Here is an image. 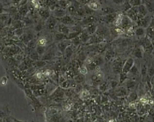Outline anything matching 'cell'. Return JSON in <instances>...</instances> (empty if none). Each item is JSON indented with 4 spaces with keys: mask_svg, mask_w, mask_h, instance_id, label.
Masks as SVG:
<instances>
[{
    "mask_svg": "<svg viewBox=\"0 0 154 122\" xmlns=\"http://www.w3.org/2000/svg\"><path fill=\"white\" fill-rule=\"evenodd\" d=\"M51 72L48 70H46L45 72V75L46 76H49L50 75H51Z\"/></svg>",
    "mask_w": 154,
    "mask_h": 122,
    "instance_id": "cell-16",
    "label": "cell"
},
{
    "mask_svg": "<svg viewBox=\"0 0 154 122\" xmlns=\"http://www.w3.org/2000/svg\"><path fill=\"white\" fill-rule=\"evenodd\" d=\"M135 55H137V56H138V55H141V54H142V52H141V49L139 48H137L136 49L135 51Z\"/></svg>",
    "mask_w": 154,
    "mask_h": 122,
    "instance_id": "cell-11",
    "label": "cell"
},
{
    "mask_svg": "<svg viewBox=\"0 0 154 122\" xmlns=\"http://www.w3.org/2000/svg\"><path fill=\"white\" fill-rule=\"evenodd\" d=\"M39 43L40 45L41 46H42L45 45V43H46V40H45V39L43 38L40 40L39 42Z\"/></svg>",
    "mask_w": 154,
    "mask_h": 122,
    "instance_id": "cell-10",
    "label": "cell"
},
{
    "mask_svg": "<svg viewBox=\"0 0 154 122\" xmlns=\"http://www.w3.org/2000/svg\"><path fill=\"white\" fill-rule=\"evenodd\" d=\"M16 1H18V0H15Z\"/></svg>",
    "mask_w": 154,
    "mask_h": 122,
    "instance_id": "cell-23",
    "label": "cell"
},
{
    "mask_svg": "<svg viewBox=\"0 0 154 122\" xmlns=\"http://www.w3.org/2000/svg\"><path fill=\"white\" fill-rule=\"evenodd\" d=\"M96 71H97V72H99L100 71V67L99 66H97V67H96Z\"/></svg>",
    "mask_w": 154,
    "mask_h": 122,
    "instance_id": "cell-17",
    "label": "cell"
},
{
    "mask_svg": "<svg viewBox=\"0 0 154 122\" xmlns=\"http://www.w3.org/2000/svg\"><path fill=\"white\" fill-rule=\"evenodd\" d=\"M151 43H152V46H153V49H154V39L153 40H151Z\"/></svg>",
    "mask_w": 154,
    "mask_h": 122,
    "instance_id": "cell-18",
    "label": "cell"
},
{
    "mask_svg": "<svg viewBox=\"0 0 154 122\" xmlns=\"http://www.w3.org/2000/svg\"><path fill=\"white\" fill-rule=\"evenodd\" d=\"M148 9L144 5L142 4L138 6V20L147 15Z\"/></svg>",
    "mask_w": 154,
    "mask_h": 122,
    "instance_id": "cell-4",
    "label": "cell"
},
{
    "mask_svg": "<svg viewBox=\"0 0 154 122\" xmlns=\"http://www.w3.org/2000/svg\"><path fill=\"white\" fill-rule=\"evenodd\" d=\"M92 62V59L91 58H88V59H87V60H86V62L88 64H90Z\"/></svg>",
    "mask_w": 154,
    "mask_h": 122,
    "instance_id": "cell-15",
    "label": "cell"
},
{
    "mask_svg": "<svg viewBox=\"0 0 154 122\" xmlns=\"http://www.w3.org/2000/svg\"><path fill=\"white\" fill-rule=\"evenodd\" d=\"M151 17L149 15H146L145 17L137 20L136 22L138 27H142L144 28H147L151 23Z\"/></svg>",
    "mask_w": 154,
    "mask_h": 122,
    "instance_id": "cell-2",
    "label": "cell"
},
{
    "mask_svg": "<svg viewBox=\"0 0 154 122\" xmlns=\"http://www.w3.org/2000/svg\"><path fill=\"white\" fill-rule=\"evenodd\" d=\"M149 104H154V101H153L152 100H150L149 101Z\"/></svg>",
    "mask_w": 154,
    "mask_h": 122,
    "instance_id": "cell-19",
    "label": "cell"
},
{
    "mask_svg": "<svg viewBox=\"0 0 154 122\" xmlns=\"http://www.w3.org/2000/svg\"><path fill=\"white\" fill-rule=\"evenodd\" d=\"M97 76L99 78H102L103 77V74L100 72H98L97 74Z\"/></svg>",
    "mask_w": 154,
    "mask_h": 122,
    "instance_id": "cell-14",
    "label": "cell"
},
{
    "mask_svg": "<svg viewBox=\"0 0 154 122\" xmlns=\"http://www.w3.org/2000/svg\"><path fill=\"white\" fill-rule=\"evenodd\" d=\"M2 6L0 5V13H1V12H2Z\"/></svg>",
    "mask_w": 154,
    "mask_h": 122,
    "instance_id": "cell-21",
    "label": "cell"
},
{
    "mask_svg": "<svg viewBox=\"0 0 154 122\" xmlns=\"http://www.w3.org/2000/svg\"><path fill=\"white\" fill-rule=\"evenodd\" d=\"M37 77L40 78V77H42V75H41L40 73H38V74L37 75Z\"/></svg>",
    "mask_w": 154,
    "mask_h": 122,
    "instance_id": "cell-20",
    "label": "cell"
},
{
    "mask_svg": "<svg viewBox=\"0 0 154 122\" xmlns=\"http://www.w3.org/2000/svg\"><path fill=\"white\" fill-rule=\"evenodd\" d=\"M113 122V120H110V121H109V122Z\"/></svg>",
    "mask_w": 154,
    "mask_h": 122,
    "instance_id": "cell-22",
    "label": "cell"
},
{
    "mask_svg": "<svg viewBox=\"0 0 154 122\" xmlns=\"http://www.w3.org/2000/svg\"><path fill=\"white\" fill-rule=\"evenodd\" d=\"M89 6L93 9H99V5L98 4H97V3L96 2H91V3L89 4Z\"/></svg>",
    "mask_w": 154,
    "mask_h": 122,
    "instance_id": "cell-8",
    "label": "cell"
},
{
    "mask_svg": "<svg viewBox=\"0 0 154 122\" xmlns=\"http://www.w3.org/2000/svg\"><path fill=\"white\" fill-rule=\"evenodd\" d=\"M80 72L82 74L85 75V74H86L87 73V69L86 68V67H82V68L80 69Z\"/></svg>",
    "mask_w": 154,
    "mask_h": 122,
    "instance_id": "cell-9",
    "label": "cell"
},
{
    "mask_svg": "<svg viewBox=\"0 0 154 122\" xmlns=\"http://www.w3.org/2000/svg\"><path fill=\"white\" fill-rule=\"evenodd\" d=\"M140 44L145 51H151L153 49L151 40L148 37L142 39L140 42Z\"/></svg>",
    "mask_w": 154,
    "mask_h": 122,
    "instance_id": "cell-1",
    "label": "cell"
},
{
    "mask_svg": "<svg viewBox=\"0 0 154 122\" xmlns=\"http://www.w3.org/2000/svg\"><path fill=\"white\" fill-rule=\"evenodd\" d=\"M123 19V16L121 14H119L117 17V19L115 21V24L116 26H118L122 22Z\"/></svg>",
    "mask_w": 154,
    "mask_h": 122,
    "instance_id": "cell-7",
    "label": "cell"
},
{
    "mask_svg": "<svg viewBox=\"0 0 154 122\" xmlns=\"http://www.w3.org/2000/svg\"><path fill=\"white\" fill-rule=\"evenodd\" d=\"M127 15L131 20L136 22L138 20V7H132L127 11Z\"/></svg>",
    "mask_w": 154,
    "mask_h": 122,
    "instance_id": "cell-3",
    "label": "cell"
},
{
    "mask_svg": "<svg viewBox=\"0 0 154 122\" xmlns=\"http://www.w3.org/2000/svg\"><path fill=\"white\" fill-rule=\"evenodd\" d=\"M145 33V29L142 27H138L135 31V34L137 37H142Z\"/></svg>",
    "mask_w": 154,
    "mask_h": 122,
    "instance_id": "cell-5",
    "label": "cell"
},
{
    "mask_svg": "<svg viewBox=\"0 0 154 122\" xmlns=\"http://www.w3.org/2000/svg\"><path fill=\"white\" fill-rule=\"evenodd\" d=\"M140 101L141 102H142V103H144V104H145L147 102V100L145 98H142L140 100Z\"/></svg>",
    "mask_w": 154,
    "mask_h": 122,
    "instance_id": "cell-12",
    "label": "cell"
},
{
    "mask_svg": "<svg viewBox=\"0 0 154 122\" xmlns=\"http://www.w3.org/2000/svg\"><path fill=\"white\" fill-rule=\"evenodd\" d=\"M136 104L135 103H131L129 104V106L131 108H134L136 107Z\"/></svg>",
    "mask_w": 154,
    "mask_h": 122,
    "instance_id": "cell-13",
    "label": "cell"
},
{
    "mask_svg": "<svg viewBox=\"0 0 154 122\" xmlns=\"http://www.w3.org/2000/svg\"><path fill=\"white\" fill-rule=\"evenodd\" d=\"M129 3L132 7H138L142 4V0H129Z\"/></svg>",
    "mask_w": 154,
    "mask_h": 122,
    "instance_id": "cell-6",
    "label": "cell"
}]
</instances>
